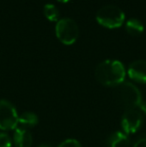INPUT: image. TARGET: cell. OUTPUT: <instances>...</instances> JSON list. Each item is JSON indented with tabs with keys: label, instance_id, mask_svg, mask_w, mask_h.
<instances>
[{
	"label": "cell",
	"instance_id": "12",
	"mask_svg": "<svg viewBox=\"0 0 146 147\" xmlns=\"http://www.w3.org/2000/svg\"><path fill=\"white\" fill-rule=\"evenodd\" d=\"M43 12L44 15L49 21H58L59 18V10L56 8L54 4H46L43 8Z\"/></svg>",
	"mask_w": 146,
	"mask_h": 147
},
{
	"label": "cell",
	"instance_id": "11",
	"mask_svg": "<svg viewBox=\"0 0 146 147\" xmlns=\"http://www.w3.org/2000/svg\"><path fill=\"white\" fill-rule=\"evenodd\" d=\"M125 28H126L127 33H129L132 36L140 35L144 30V26H143L142 22L137 18H130L129 20H127L126 24H125Z\"/></svg>",
	"mask_w": 146,
	"mask_h": 147
},
{
	"label": "cell",
	"instance_id": "10",
	"mask_svg": "<svg viewBox=\"0 0 146 147\" xmlns=\"http://www.w3.org/2000/svg\"><path fill=\"white\" fill-rule=\"evenodd\" d=\"M38 123V116L33 112H24L18 118V124L17 127H21L24 129H28L34 127Z\"/></svg>",
	"mask_w": 146,
	"mask_h": 147
},
{
	"label": "cell",
	"instance_id": "1",
	"mask_svg": "<svg viewBox=\"0 0 146 147\" xmlns=\"http://www.w3.org/2000/svg\"><path fill=\"white\" fill-rule=\"evenodd\" d=\"M126 70L119 60H104L97 65L95 69V77L100 84L104 86L116 87L124 82Z\"/></svg>",
	"mask_w": 146,
	"mask_h": 147
},
{
	"label": "cell",
	"instance_id": "6",
	"mask_svg": "<svg viewBox=\"0 0 146 147\" xmlns=\"http://www.w3.org/2000/svg\"><path fill=\"white\" fill-rule=\"evenodd\" d=\"M143 122V115L140 109L132 108L125 110L121 118V127L125 134L135 133L141 127Z\"/></svg>",
	"mask_w": 146,
	"mask_h": 147
},
{
	"label": "cell",
	"instance_id": "17",
	"mask_svg": "<svg viewBox=\"0 0 146 147\" xmlns=\"http://www.w3.org/2000/svg\"><path fill=\"white\" fill-rule=\"evenodd\" d=\"M37 147H52V145H50V144H47V143H43V144L38 145Z\"/></svg>",
	"mask_w": 146,
	"mask_h": 147
},
{
	"label": "cell",
	"instance_id": "7",
	"mask_svg": "<svg viewBox=\"0 0 146 147\" xmlns=\"http://www.w3.org/2000/svg\"><path fill=\"white\" fill-rule=\"evenodd\" d=\"M127 74L132 80L146 83V60H136L129 65Z\"/></svg>",
	"mask_w": 146,
	"mask_h": 147
},
{
	"label": "cell",
	"instance_id": "5",
	"mask_svg": "<svg viewBox=\"0 0 146 147\" xmlns=\"http://www.w3.org/2000/svg\"><path fill=\"white\" fill-rule=\"evenodd\" d=\"M19 115L15 106L6 99L0 100V129L7 131L17 127Z\"/></svg>",
	"mask_w": 146,
	"mask_h": 147
},
{
	"label": "cell",
	"instance_id": "16",
	"mask_svg": "<svg viewBox=\"0 0 146 147\" xmlns=\"http://www.w3.org/2000/svg\"><path fill=\"white\" fill-rule=\"evenodd\" d=\"M139 108H140L141 112H143V113H145V114H146V101H142V102H141Z\"/></svg>",
	"mask_w": 146,
	"mask_h": 147
},
{
	"label": "cell",
	"instance_id": "14",
	"mask_svg": "<svg viewBox=\"0 0 146 147\" xmlns=\"http://www.w3.org/2000/svg\"><path fill=\"white\" fill-rule=\"evenodd\" d=\"M57 147H82L81 143L78 140L73 139V138H69L64 141H62Z\"/></svg>",
	"mask_w": 146,
	"mask_h": 147
},
{
	"label": "cell",
	"instance_id": "13",
	"mask_svg": "<svg viewBox=\"0 0 146 147\" xmlns=\"http://www.w3.org/2000/svg\"><path fill=\"white\" fill-rule=\"evenodd\" d=\"M12 140L9 135L4 132H0V147H11Z\"/></svg>",
	"mask_w": 146,
	"mask_h": 147
},
{
	"label": "cell",
	"instance_id": "18",
	"mask_svg": "<svg viewBox=\"0 0 146 147\" xmlns=\"http://www.w3.org/2000/svg\"><path fill=\"white\" fill-rule=\"evenodd\" d=\"M57 1H59V2H61V3H66V2H68V1H70V0H57Z\"/></svg>",
	"mask_w": 146,
	"mask_h": 147
},
{
	"label": "cell",
	"instance_id": "3",
	"mask_svg": "<svg viewBox=\"0 0 146 147\" xmlns=\"http://www.w3.org/2000/svg\"><path fill=\"white\" fill-rule=\"evenodd\" d=\"M96 20L100 25L109 29L120 27L125 21V14L115 5H106L101 7L96 13Z\"/></svg>",
	"mask_w": 146,
	"mask_h": 147
},
{
	"label": "cell",
	"instance_id": "8",
	"mask_svg": "<svg viewBox=\"0 0 146 147\" xmlns=\"http://www.w3.org/2000/svg\"><path fill=\"white\" fill-rule=\"evenodd\" d=\"M13 143L15 147H31L33 143V137L30 130L16 127L14 129Z\"/></svg>",
	"mask_w": 146,
	"mask_h": 147
},
{
	"label": "cell",
	"instance_id": "2",
	"mask_svg": "<svg viewBox=\"0 0 146 147\" xmlns=\"http://www.w3.org/2000/svg\"><path fill=\"white\" fill-rule=\"evenodd\" d=\"M115 98L120 106L125 110L127 109L137 108L142 102L141 92L136 85L131 82H122L115 87Z\"/></svg>",
	"mask_w": 146,
	"mask_h": 147
},
{
	"label": "cell",
	"instance_id": "9",
	"mask_svg": "<svg viewBox=\"0 0 146 147\" xmlns=\"http://www.w3.org/2000/svg\"><path fill=\"white\" fill-rule=\"evenodd\" d=\"M108 147H129L130 140L124 132L115 131L108 137Z\"/></svg>",
	"mask_w": 146,
	"mask_h": 147
},
{
	"label": "cell",
	"instance_id": "15",
	"mask_svg": "<svg viewBox=\"0 0 146 147\" xmlns=\"http://www.w3.org/2000/svg\"><path fill=\"white\" fill-rule=\"evenodd\" d=\"M133 147H146V135L139 138L134 143Z\"/></svg>",
	"mask_w": 146,
	"mask_h": 147
},
{
	"label": "cell",
	"instance_id": "4",
	"mask_svg": "<svg viewBox=\"0 0 146 147\" xmlns=\"http://www.w3.org/2000/svg\"><path fill=\"white\" fill-rule=\"evenodd\" d=\"M55 34L58 40L65 45H72L79 36L78 25L71 18L59 19L55 26Z\"/></svg>",
	"mask_w": 146,
	"mask_h": 147
}]
</instances>
